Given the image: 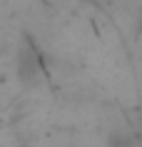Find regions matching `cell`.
Listing matches in <instances>:
<instances>
[{"instance_id": "1", "label": "cell", "mask_w": 142, "mask_h": 147, "mask_svg": "<svg viewBox=\"0 0 142 147\" xmlns=\"http://www.w3.org/2000/svg\"><path fill=\"white\" fill-rule=\"evenodd\" d=\"M45 78V67H42V57L35 50V45L25 42L17 53V80L28 87L40 85V80Z\"/></svg>"}]
</instances>
